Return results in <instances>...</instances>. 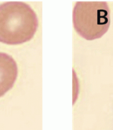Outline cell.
I'll use <instances>...</instances> for the list:
<instances>
[{"label": "cell", "mask_w": 113, "mask_h": 130, "mask_svg": "<svg viewBox=\"0 0 113 130\" xmlns=\"http://www.w3.org/2000/svg\"><path fill=\"white\" fill-rule=\"evenodd\" d=\"M38 27V19L30 5L8 2L0 5V42L18 45L30 41Z\"/></svg>", "instance_id": "cell-1"}, {"label": "cell", "mask_w": 113, "mask_h": 130, "mask_svg": "<svg viewBox=\"0 0 113 130\" xmlns=\"http://www.w3.org/2000/svg\"><path fill=\"white\" fill-rule=\"evenodd\" d=\"M73 22L76 31L86 40L101 38L110 24L108 5L105 2H77L73 9Z\"/></svg>", "instance_id": "cell-2"}, {"label": "cell", "mask_w": 113, "mask_h": 130, "mask_svg": "<svg viewBox=\"0 0 113 130\" xmlns=\"http://www.w3.org/2000/svg\"><path fill=\"white\" fill-rule=\"evenodd\" d=\"M18 75V67L10 55L0 53V97L14 86Z\"/></svg>", "instance_id": "cell-3"}]
</instances>
